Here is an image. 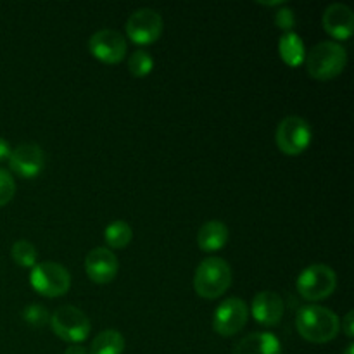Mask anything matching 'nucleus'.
Here are the masks:
<instances>
[{
  "label": "nucleus",
  "mask_w": 354,
  "mask_h": 354,
  "mask_svg": "<svg viewBox=\"0 0 354 354\" xmlns=\"http://www.w3.org/2000/svg\"><path fill=\"white\" fill-rule=\"evenodd\" d=\"M10 171L16 173L21 178H37L45 168V154L44 149L37 144H21L10 151L9 156Z\"/></svg>",
  "instance_id": "nucleus-11"
},
{
  "label": "nucleus",
  "mask_w": 354,
  "mask_h": 354,
  "mask_svg": "<svg viewBox=\"0 0 354 354\" xmlns=\"http://www.w3.org/2000/svg\"><path fill=\"white\" fill-rule=\"evenodd\" d=\"M10 151H12V149H10L9 142H7L6 138L0 137V162H3V161H7V159H9Z\"/></svg>",
  "instance_id": "nucleus-26"
},
{
  "label": "nucleus",
  "mask_w": 354,
  "mask_h": 354,
  "mask_svg": "<svg viewBox=\"0 0 354 354\" xmlns=\"http://www.w3.org/2000/svg\"><path fill=\"white\" fill-rule=\"evenodd\" d=\"M322 24H324V30L334 40H337V44L339 41L349 40L354 33V12L351 7L346 6V3H330L325 9Z\"/></svg>",
  "instance_id": "nucleus-13"
},
{
  "label": "nucleus",
  "mask_w": 354,
  "mask_h": 354,
  "mask_svg": "<svg viewBox=\"0 0 354 354\" xmlns=\"http://www.w3.org/2000/svg\"><path fill=\"white\" fill-rule=\"evenodd\" d=\"M16 194V182L7 169L0 168V207L9 204Z\"/></svg>",
  "instance_id": "nucleus-23"
},
{
  "label": "nucleus",
  "mask_w": 354,
  "mask_h": 354,
  "mask_svg": "<svg viewBox=\"0 0 354 354\" xmlns=\"http://www.w3.org/2000/svg\"><path fill=\"white\" fill-rule=\"evenodd\" d=\"M344 354H354V344H353V342H349L348 348H346Z\"/></svg>",
  "instance_id": "nucleus-28"
},
{
  "label": "nucleus",
  "mask_w": 354,
  "mask_h": 354,
  "mask_svg": "<svg viewBox=\"0 0 354 354\" xmlns=\"http://www.w3.org/2000/svg\"><path fill=\"white\" fill-rule=\"evenodd\" d=\"M286 304L283 299L273 290H263L256 294L251 304V315L256 320V324L263 327H275L282 322Z\"/></svg>",
  "instance_id": "nucleus-14"
},
{
  "label": "nucleus",
  "mask_w": 354,
  "mask_h": 354,
  "mask_svg": "<svg viewBox=\"0 0 354 354\" xmlns=\"http://www.w3.org/2000/svg\"><path fill=\"white\" fill-rule=\"evenodd\" d=\"M88 50L97 61L104 64H120L127 55L128 45L120 31L104 28L90 37Z\"/></svg>",
  "instance_id": "nucleus-10"
},
{
  "label": "nucleus",
  "mask_w": 354,
  "mask_h": 354,
  "mask_svg": "<svg viewBox=\"0 0 354 354\" xmlns=\"http://www.w3.org/2000/svg\"><path fill=\"white\" fill-rule=\"evenodd\" d=\"M162 28H165V21L161 14L149 7H142L130 14L124 30L133 44L152 45L161 38Z\"/></svg>",
  "instance_id": "nucleus-8"
},
{
  "label": "nucleus",
  "mask_w": 354,
  "mask_h": 354,
  "mask_svg": "<svg viewBox=\"0 0 354 354\" xmlns=\"http://www.w3.org/2000/svg\"><path fill=\"white\" fill-rule=\"evenodd\" d=\"M353 322H354V313H353V311H348V313H346V317L342 318L341 328L349 339L354 337V324H353Z\"/></svg>",
  "instance_id": "nucleus-25"
},
{
  "label": "nucleus",
  "mask_w": 354,
  "mask_h": 354,
  "mask_svg": "<svg viewBox=\"0 0 354 354\" xmlns=\"http://www.w3.org/2000/svg\"><path fill=\"white\" fill-rule=\"evenodd\" d=\"M64 354H88V351H86V349L83 348V346L71 344V346H68V349H66Z\"/></svg>",
  "instance_id": "nucleus-27"
},
{
  "label": "nucleus",
  "mask_w": 354,
  "mask_h": 354,
  "mask_svg": "<svg viewBox=\"0 0 354 354\" xmlns=\"http://www.w3.org/2000/svg\"><path fill=\"white\" fill-rule=\"evenodd\" d=\"M232 286V268L223 258L203 259L194 275V289L203 299H216Z\"/></svg>",
  "instance_id": "nucleus-3"
},
{
  "label": "nucleus",
  "mask_w": 354,
  "mask_h": 354,
  "mask_svg": "<svg viewBox=\"0 0 354 354\" xmlns=\"http://www.w3.org/2000/svg\"><path fill=\"white\" fill-rule=\"evenodd\" d=\"M279 54L280 59L286 62L289 68H297L306 59V48H304V41L296 31H289L280 37L279 41Z\"/></svg>",
  "instance_id": "nucleus-17"
},
{
  "label": "nucleus",
  "mask_w": 354,
  "mask_h": 354,
  "mask_svg": "<svg viewBox=\"0 0 354 354\" xmlns=\"http://www.w3.org/2000/svg\"><path fill=\"white\" fill-rule=\"evenodd\" d=\"M313 131L310 123L301 116H287L277 127L275 142L286 156H301L311 145Z\"/></svg>",
  "instance_id": "nucleus-7"
},
{
  "label": "nucleus",
  "mask_w": 354,
  "mask_h": 354,
  "mask_svg": "<svg viewBox=\"0 0 354 354\" xmlns=\"http://www.w3.org/2000/svg\"><path fill=\"white\" fill-rule=\"evenodd\" d=\"M50 327L54 334L69 344H82L92 330L90 318L80 308L61 306L50 315Z\"/></svg>",
  "instance_id": "nucleus-6"
},
{
  "label": "nucleus",
  "mask_w": 354,
  "mask_h": 354,
  "mask_svg": "<svg viewBox=\"0 0 354 354\" xmlns=\"http://www.w3.org/2000/svg\"><path fill=\"white\" fill-rule=\"evenodd\" d=\"M10 256H12L14 263L23 268H33L37 265L38 252L31 242L28 241H17L14 242L12 249H10Z\"/></svg>",
  "instance_id": "nucleus-20"
},
{
  "label": "nucleus",
  "mask_w": 354,
  "mask_h": 354,
  "mask_svg": "<svg viewBox=\"0 0 354 354\" xmlns=\"http://www.w3.org/2000/svg\"><path fill=\"white\" fill-rule=\"evenodd\" d=\"M306 71L317 82H330L344 71L348 52L337 41H320L306 54Z\"/></svg>",
  "instance_id": "nucleus-2"
},
{
  "label": "nucleus",
  "mask_w": 354,
  "mask_h": 354,
  "mask_svg": "<svg viewBox=\"0 0 354 354\" xmlns=\"http://www.w3.org/2000/svg\"><path fill=\"white\" fill-rule=\"evenodd\" d=\"M337 287V275L334 270L322 263H313L299 273L296 280V289L303 299L317 303L334 294Z\"/></svg>",
  "instance_id": "nucleus-4"
},
{
  "label": "nucleus",
  "mask_w": 354,
  "mask_h": 354,
  "mask_svg": "<svg viewBox=\"0 0 354 354\" xmlns=\"http://www.w3.org/2000/svg\"><path fill=\"white\" fill-rule=\"evenodd\" d=\"M124 337L118 330H102L93 337L88 354H123Z\"/></svg>",
  "instance_id": "nucleus-18"
},
{
  "label": "nucleus",
  "mask_w": 354,
  "mask_h": 354,
  "mask_svg": "<svg viewBox=\"0 0 354 354\" xmlns=\"http://www.w3.org/2000/svg\"><path fill=\"white\" fill-rule=\"evenodd\" d=\"M120 263L116 254L111 249L95 248L86 254L85 258V272L92 282L104 286L116 279Z\"/></svg>",
  "instance_id": "nucleus-12"
},
{
  "label": "nucleus",
  "mask_w": 354,
  "mask_h": 354,
  "mask_svg": "<svg viewBox=\"0 0 354 354\" xmlns=\"http://www.w3.org/2000/svg\"><path fill=\"white\" fill-rule=\"evenodd\" d=\"M128 69L135 78H145L154 69V59L147 50H137L128 59Z\"/></svg>",
  "instance_id": "nucleus-21"
},
{
  "label": "nucleus",
  "mask_w": 354,
  "mask_h": 354,
  "mask_svg": "<svg viewBox=\"0 0 354 354\" xmlns=\"http://www.w3.org/2000/svg\"><path fill=\"white\" fill-rule=\"evenodd\" d=\"M232 354H282V344L272 332H252L235 344Z\"/></svg>",
  "instance_id": "nucleus-15"
},
{
  "label": "nucleus",
  "mask_w": 354,
  "mask_h": 354,
  "mask_svg": "<svg viewBox=\"0 0 354 354\" xmlns=\"http://www.w3.org/2000/svg\"><path fill=\"white\" fill-rule=\"evenodd\" d=\"M30 283L37 294L44 297H61L71 287V275L62 265L55 261L37 263L31 268Z\"/></svg>",
  "instance_id": "nucleus-5"
},
{
  "label": "nucleus",
  "mask_w": 354,
  "mask_h": 354,
  "mask_svg": "<svg viewBox=\"0 0 354 354\" xmlns=\"http://www.w3.org/2000/svg\"><path fill=\"white\" fill-rule=\"evenodd\" d=\"M275 24L277 28L283 31V33H289L292 31V28L296 26V16H294V10L289 9L287 6L280 7L275 12Z\"/></svg>",
  "instance_id": "nucleus-24"
},
{
  "label": "nucleus",
  "mask_w": 354,
  "mask_h": 354,
  "mask_svg": "<svg viewBox=\"0 0 354 354\" xmlns=\"http://www.w3.org/2000/svg\"><path fill=\"white\" fill-rule=\"evenodd\" d=\"M248 318L249 308L245 301L239 299V297H230L214 310L213 330L221 337H232L248 325Z\"/></svg>",
  "instance_id": "nucleus-9"
},
{
  "label": "nucleus",
  "mask_w": 354,
  "mask_h": 354,
  "mask_svg": "<svg viewBox=\"0 0 354 354\" xmlns=\"http://www.w3.org/2000/svg\"><path fill=\"white\" fill-rule=\"evenodd\" d=\"M133 239V230L124 220H116L109 223L104 230V241L109 249H124Z\"/></svg>",
  "instance_id": "nucleus-19"
},
{
  "label": "nucleus",
  "mask_w": 354,
  "mask_h": 354,
  "mask_svg": "<svg viewBox=\"0 0 354 354\" xmlns=\"http://www.w3.org/2000/svg\"><path fill=\"white\" fill-rule=\"evenodd\" d=\"M230 232L228 227L220 220L206 221L197 232V245L204 252H218L227 245Z\"/></svg>",
  "instance_id": "nucleus-16"
},
{
  "label": "nucleus",
  "mask_w": 354,
  "mask_h": 354,
  "mask_svg": "<svg viewBox=\"0 0 354 354\" xmlns=\"http://www.w3.org/2000/svg\"><path fill=\"white\" fill-rule=\"evenodd\" d=\"M296 328L304 341L313 344H327L337 337L341 330V320L328 308L306 304L297 311Z\"/></svg>",
  "instance_id": "nucleus-1"
},
{
  "label": "nucleus",
  "mask_w": 354,
  "mask_h": 354,
  "mask_svg": "<svg viewBox=\"0 0 354 354\" xmlns=\"http://www.w3.org/2000/svg\"><path fill=\"white\" fill-rule=\"evenodd\" d=\"M23 320L31 327H44L45 324H48L50 317L41 304L31 303L23 310Z\"/></svg>",
  "instance_id": "nucleus-22"
}]
</instances>
